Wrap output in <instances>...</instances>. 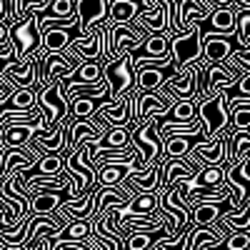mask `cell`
I'll use <instances>...</instances> for the list:
<instances>
[{"mask_svg":"<svg viewBox=\"0 0 250 250\" xmlns=\"http://www.w3.org/2000/svg\"><path fill=\"white\" fill-rule=\"evenodd\" d=\"M103 80L108 85L105 103H120L128 98L130 90H135V70H133V53L123 55L120 60L103 62Z\"/></svg>","mask_w":250,"mask_h":250,"instance_id":"obj_1","label":"cell"},{"mask_svg":"<svg viewBox=\"0 0 250 250\" xmlns=\"http://www.w3.org/2000/svg\"><path fill=\"white\" fill-rule=\"evenodd\" d=\"M198 118L203 123V138L205 140H215L220 138L228 128H230V113H228V95L220 90L218 95L200 100L198 105Z\"/></svg>","mask_w":250,"mask_h":250,"instance_id":"obj_2","label":"cell"},{"mask_svg":"<svg viewBox=\"0 0 250 250\" xmlns=\"http://www.w3.org/2000/svg\"><path fill=\"white\" fill-rule=\"evenodd\" d=\"M130 140L133 145L140 150L143 155V165H140V173L150 170L153 165L163 163V138L158 135V120L150 118V120H143L135 130H130Z\"/></svg>","mask_w":250,"mask_h":250,"instance_id":"obj_3","label":"cell"},{"mask_svg":"<svg viewBox=\"0 0 250 250\" xmlns=\"http://www.w3.org/2000/svg\"><path fill=\"white\" fill-rule=\"evenodd\" d=\"M170 58H173L175 73H183L185 68H190L203 60V28H200V23H195L183 35L170 38Z\"/></svg>","mask_w":250,"mask_h":250,"instance_id":"obj_4","label":"cell"},{"mask_svg":"<svg viewBox=\"0 0 250 250\" xmlns=\"http://www.w3.org/2000/svg\"><path fill=\"white\" fill-rule=\"evenodd\" d=\"M10 45L15 50L18 60L28 58H40V48H43V35L38 30V15L30 13L25 20H20L10 28Z\"/></svg>","mask_w":250,"mask_h":250,"instance_id":"obj_5","label":"cell"},{"mask_svg":"<svg viewBox=\"0 0 250 250\" xmlns=\"http://www.w3.org/2000/svg\"><path fill=\"white\" fill-rule=\"evenodd\" d=\"M38 110L43 115V128L53 130L60 123H65L70 118V105L68 100L62 98L60 83H50L38 90Z\"/></svg>","mask_w":250,"mask_h":250,"instance_id":"obj_6","label":"cell"},{"mask_svg":"<svg viewBox=\"0 0 250 250\" xmlns=\"http://www.w3.org/2000/svg\"><path fill=\"white\" fill-rule=\"evenodd\" d=\"M230 135H233V128H228L215 140H195L190 148V155L200 163V168H220V165H225V153H228Z\"/></svg>","mask_w":250,"mask_h":250,"instance_id":"obj_7","label":"cell"},{"mask_svg":"<svg viewBox=\"0 0 250 250\" xmlns=\"http://www.w3.org/2000/svg\"><path fill=\"white\" fill-rule=\"evenodd\" d=\"M238 50V40L230 35H218L213 30H203V62L208 65H223V62Z\"/></svg>","mask_w":250,"mask_h":250,"instance_id":"obj_8","label":"cell"},{"mask_svg":"<svg viewBox=\"0 0 250 250\" xmlns=\"http://www.w3.org/2000/svg\"><path fill=\"white\" fill-rule=\"evenodd\" d=\"M3 78L13 88H40V73H38V58L28 60H13L5 65Z\"/></svg>","mask_w":250,"mask_h":250,"instance_id":"obj_9","label":"cell"},{"mask_svg":"<svg viewBox=\"0 0 250 250\" xmlns=\"http://www.w3.org/2000/svg\"><path fill=\"white\" fill-rule=\"evenodd\" d=\"M75 13H78V35H88L95 25L105 23L108 0H75Z\"/></svg>","mask_w":250,"mask_h":250,"instance_id":"obj_10","label":"cell"},{"mask_svg":"<svg viewBox=\"0 0 250 250\" xmlns=\"http://www.w3.org/2000/svg\"><path fill=\"white\" fill-rule=\"evenodd\" d=\"M213 5L205 3V0H178V35L188 33L195 23H203V20H210L213 15Z\"/></svg>","mask_w":250,"mask_h":250,"instance_id":"obj_11","label":"cell"},{"mask_svg":"<svg viewBox=\"0 0 250 250\" xmlns=\"http://www.w3.org/2000/svg\"><path fill=\"white\" fill-rule=\"evenodd\" d=\"M240 80V73L228 65H208L205 62V100L218 95L225 88H235Z\"/></svg>","mask_w":250,"mask_h":250,"instance_id":"obj_12","label":"cell"},{"mask_svg":"<svg viewBox=\"0 0 250 250\" xmlns=\"http://www.w3.org/2000/svg\"><path fill=\"white\" fill-rule=\"evenodd\" d=\"M95 120L105 123L108 128H130V98L120 103H100L95 110Z\"/></svg>","mask_w":250,"mask_h":250,"instance_id":"obj_13","label":"cell"},{"mask_svg":"<svg viewBox=\"0 0 250 250\" xmlns=\"http://www.w3.org/2000/svg\"><path fill=\"white\" fill-rule=\"evenodd\" d=\"M140 173L135 160H125V163H105L95 170V183L98 188H118L130 173Z\"/></svg>","mask_w":250,"mask_h":250,"instance_id":"obj_14","label":"cell"},{"mask_svg":"<svg viewBox=\"0 0 250 250\" xmlns=\"http://www.w3.org/2000/svg\"><path fill=\"white\" fill-rule=\"evenodd\" d=\"M140 0H108V25H133L135 18L143 13Z\"/></svg>","mask_w":250,"mask_h":250,"instance_id":"obj_15","label":"cell"},{"mask_svg":"<svg viewBox=\"0 0 250 250\" xmlns=\"http://www.w3.org/2000/svg\"><path fill=\"white\" fill-rule=\"evenodd\" d=\"M135 110H138V125L143 123V120H150V118H155L158 123L160 120H165L170 115V105L168 103H163L155 93H138V105H135ZM135 125V128H138ZM133 128V130H135Z\"/></svg>","mask_w":250,"mask_h":250,"instance_id":"obj_16","label":"cell"},{"mask_svg":"<svg viewBox=\"0 0 250 250\" xmlns=\"http://www.w3.org/2000/svg\"><path fill=\"white\" fill-rule=\"evenodd\" d=\"M170 75H175V68H140L135 70V88L138 93H155Z\"/></svg>","mask_w":250,"mask_h":250,"instance_id":"obj_17","label":"cell"},{"mask_svg":"<svg viewBox=\"0 0 250 250\" xmlns=\"http://www.w3.org/2000/svg\"><path fill=\"white\" fill-rule=\"evenodd\" d=\"M245 158H250V130H233L225 153V165L233 168V165H240Z\"/></svg>","mask_w":250,"mask_h":250,"instance_id":"obj_18","label":"cell"},{"mask_svg":"<svg viewBox=\"0 0 250 250\" xmlns=\"http://www.w3.org/2000/svg\"><path fill=\"white\" fill-rule=\"evenodd\" d=\"M78 35V30L73 28H58V30H48L43 33V48H40V58L48 55V53H62L68 45H70V40ZM38 58V60H40Z\"/></svg>","mask_w":250,"mask_h":250,"instance_id":"obj_19","label":"cell"},{"mask_svg":"<svg viewBox=\"0 0 250 250\" xmlns=\"http://www.w3.org/2000/svg\"><path fill=\"white\" fill-rule=\"evenodd\" d=\"M0 108L13 110V113H28V110L38 108V88H15V93L8 98V103H3Z\"/></svg>","mask_w":250,"mask_h":250,"instance_id":"obj_20","label":"cell"},{"mask_svg":"<svg viewBox=\"0 0 250 250\" xmlns=\"http://www.w3.org/2000/svg\"><path fill=\"white\" fill-rule=\"evenodd\" d=\"M235 8H215L213 15H210V30L218 33V35H230L238 40V33H235Z\"/></svg>","mask_w":250,"mask_h":250,"instance_id":"obj_21","label":"cell"},{"mask_svg":"<svg viewBox=\"0 0 250 250\" xmlns=\"http://www.w3.org/2000/svg\"><path fill=\"white\" fill-rule=\"evenodd\" d=\"M62 200V193H38L30 198V215H55Z\"/></svg>","mask_w":250,"mask_h":250,"instance_id":"obj_22","label":"cell"},{"mask_svg":"<svg viewBox=\"0 0 250 250\" xmlns=\"http://www.w3.org/2000/svg\"><path fill=\"white\" fill-rule=\"evenodd\" d=\"M33 125H10V128H3V145L5 148H25L33 138Z\"/></svg>","mask_w":250,"mask_h":250,"instance_id":"obj_23","label":"cell"},{"mask_svg":"<svg viewBox=\"0 0 250 250\" xmlns=\"http://www.w3.org/2000/svg\"><path fill=\"white\" fill-rule=\"evenodd\" d=\"M65 80L78 83V85H95V83H103V62H83V65H78L75 73Z\"/></svg>","mask_w":250,"mask_h":250,"instance_id":"obj_24","label":"cell"},{"mask_svg":"<svg viewBox=\"0 0 250 250\" xmlns=\"http://www.w3.org/2000/svg\"><path fill=\"white\" fill-rule=\"evenodd\" d=\"M223 213H225V210H223L218 203L195 205V208H193V225H198V228H210V225H215V223L220 220Z\"/></svg>","mask_w":250,"mask_h":250,"instance_id":"obj_25","label":"cell"},{"mask_svg":"<svg viewBox=\"0 0 250 250\" xmlns=\"http://www.w3.org/2000/svg\"><path fill=\"white\" fill-rule=\"evenodd\" d=\"M190 138H165L163 140V158L165 160H183L190 155V148H193Z\"/></svg>","mask_w":250,"mask_h":250,"instance_id":"obj_26","label":"cell"},{"mask_svg":"<svg viewBox=\"0 0 250 250\" xmlns=\"http://www.w3.org/2000/svg\"><path fill=\"white\" fill-rule=\"evenodd\" d=\"M198 100H178L175 105L170 108V115L165 120H173V123H193L198 118Z\"/></svg>","mask_w":250,"mask_h":250,"instance_id":"obj_27","label":"cell"},{"mask_svg":"<svg viewBox=\"0 0 250 250\" xmlns=\"http://www.w3.org/2000/svg\"><path fill=\"white\" fill-rule=\"evenodd\" d=\"M43 18H50V20H68V18H75V0H53L50 8L38 13Z\"/></svg>","mask_w":250,"mask_h":250,"instance_id":"obj_28","label":"cell"},{"mask_svg":"<svg viewBox=\"0 0 250 250\" xmlns=\"http://www.w3.org/2000/svg\"><path fill=\"white\" fill-rule=\"evenodd\" d=\"M100 103L98 100H88V98H78L70 103V118L73 120H93L95 110H98Z\"/></svg>","mask_w":250,"mask_h":250,"instance_id":"obj_29","label":"cell"},{"mask_svg":"<svg viewBox=\"0 0 250 250\" xmlns=\"http://www.w3.org/2000/svg\"><path fill=\"white\" fill-rule=\"evenodd\" d=\"M225 183V168H203L195 178L193 188H220Z\"/></svg>","mask_w":250,"mask_h":250,"instance_id":"obj_30","label":"cell"},{"mask_svg":"<svg viewBox=\"0 0 250 250\" xmlns=\"http://www.w3.org/2000/svg\"><path fill=\"white\" fill-rule=\"evenodd\" d=\"M218 250V245H215ZM225 250H250V230H235L225 238Z\"/></svg>","mask_w":250,"mask_h":250,"instance_id":"obj_31","label":"cell"},{"mask_svg":"<svg viewBox=\"0 0 250 250\" xmlns=\"http://www.w3.org/2000/svg\"><path fill=\"white\" fill-rule=\"evenodd\" d=\"M153 240H155V235H150V233H133L125 238V250H150Z\"/></svg>","mask_w":250,"mask_h":250,"instance_id":"obj_32","label":"cell"},{"mask_svg":"<svg viewBox=\"0 0 250 250\" xmlns=\"http://www.w3.org/2000/svg\"><path fill=\"white\" fill-rule=\"evenodd\" d=\"M230 128L233 130H250V105L235 108L230 113Z\"/></svg>","mask_w":250,"mask_h":250,"instance_id":"obj_33","label":"cell"},{"mask_svg":"<svg viewBox=\"0 0 250 250\" xmlns=\"http://www.w3.org/2000/svg\"><path fill=\"white\" fill-rule=\"evenodd\" d=\"M233 95H240V98H250V73L240 75L238 85L233 88Z\"/></svg>","mask_w":250,"mask_h":250,"instance_id":"obj_34","label":"cell"},{"mask_svg":"<svg viewBox=\"0 0 250 250\" xmlns=\"http://www.w3.org/2000/svg\"><path fill=\"white\" fill-rule=\"evenodd\" d=\"M8 43H10V25L0 23V45H8Z\"/></svg>","mask_w":250,"mask_h":250,"instance_id":"obj_35","label":"cell"},{"mask_svg":"<svg viewBox=\"0 0 250 250\" xmlns=\"http://www.w3.org/2000/svg\"><path fill=\"white\" fill-rule=\"evenodd\" d=\"M8 62H13V60H10V58H0V75H3V70H5Z\"/></svg>","mask_w":250,"mask_h":250,"instance_id":"obj_36","label":"cell"},{"mask_svg":"<svg viewBox=\"0 0 250 250\" xmlns=\"http://www.w3.org/2000/svg\"><path fill=\"white\" fill-rule=\"evenodd\" d=\"M140 3H143V8H148V5L153 3V0H140Z\"/></svg>","mask_w":250,"mask_h":250,"instance_id":"obj_37","label":"cell"},{"mask_svg":"<svg viewBox=\"0 0 250 250\" xmlns=\"http://www.w3.org/2000/svg\"><path fill=\"white\" fill-rule=\"evenodd\" d=\"M0 148H3V130H0Z\"/></svg>","mask_w":250,"mask_h":250,"instance_id":"obj_38","label":"cell"},{"mask_svg":"<svg viewBox=\"0 0 250 250\" xmlns=\"http://www.w3.org/2000/svg\"><path fill=\"white\" fill-rule=\"evenodd\" d=\"M3 250H23V248H3Z\"/></svg>","mask_w":250,"mask_h":250,"instance_id":"obj_39","label":"cell"}]
</instances>
